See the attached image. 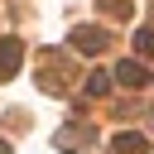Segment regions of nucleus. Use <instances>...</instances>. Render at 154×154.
<instances>
[{
	"mask_svg": "<svg viewBox=\"0 0 154 154\" xmlns=\"http://www.w3.org/2000/svg\"><path fill=\"white\" fill-rule=\"evenodd\" d=\"M111 154H149V140H144V135H135V130H125V135H116V140H111Z\"/></svg>",
	"mask_w": 154,
	"mask_h": 154,
	"instance_id": "5",
	"label": "nucleus"
},
{
	"mask_svg": "<svg viewBox=\"0 0 154 154\" xmlns=\"http://www.w3.org/2000/svg\"><path fill=\"white\" fill-rule=\"evenodd\" d=\"M111 91V72H91L87 77V96H106Z\"/></svg>",
	"mask_w": 154,
	"mask_h": 154,
	"instance_id": "6",
	"label": "nucleus"
},
{
	"mask_svg": "<svg viewBox=\"0 0 154 154\" xmlns=\"http://www.w3.org/2000/svg\"><path fill=\"white\" fill-rule=\"evenodd\" d=\"M24 63V43L19 38H0V82H10Z\"/></svg>",
	"mask_w": 154,
	"mask_h": 154,
	"instance_id": "3",
	"label": "nucleus"
},
{
	"mask_svg": "<svg viewBox=\"0 0 154 154\" xmlns=\"http://www.w3.org/2000/svg\"><path fill=\"white\" fill-rule=\"evenodd\" d=\"M0 154H10V144H5V140H0Z\"/></svg>",
	"mask_w": 154,
	"mask_h": 154,
	"instance_id": "9",
	"label": "nucleus"
},
{
	"mask_svg": "<svg viewBox=\"0 0 154 154\" xmlns=\"http://www.w3.org/2000/svg\"><path fill=\"white\" fill-rule=\"evenodd\" d=\"M101 10L111 19H130V0H101Z\"/></svg>",
	"mask_w": 154,
	"mask_h": 154,
	"instance_id": "7",
	"label": "nucleus"
},
{
	"mask_svg": "<svg viewBox=\"0 0 154 154\" xmlns=\"http://www.w3.org/2000/svg\"><path fill=\"white\" fill-rule=\"evenodd\" d=\"M72 48L87 53V58H96V53L111 48V34H106L101 24H77V29H72Z\"/></svg>",
	"mask_w": 154,
	"mask_h": 154,
	"instance_id": "1",
	"label": "nucleus"
},
{
	"mask_svg": "<svg viewBox=\"0 0 154 154\" xmlns=\"http://www.w3.org/2000/svg\"><path fill=\"white\" fill-rule=\"evenodd\" d=\"M120 87H130V91H140L144 82H149V72H144V63L140 58H125V63H116V72H111Z\"/></svg>",
	"mask_w": 154,
	"mask_h": 154,
	"instance_id": "2",
	"label": "nucleus"
},
{
	"mask_svg": "<svg viewBox=\"0 0 154 154\" xmlns=\"http://www.w3.org/2000/svg\"><path fill=\"white\" fill-rule=\"evenodd\" d=\"M53 144H58V149H87V144H91V125H63V130L53 135Z\"/></svg>",
	"mask_w": 154,
	"mask_h": 154,
	"instance_id": "4",
	"label": "nucleus"
},
{
	"mask_svg": "<svg viewBox=\"0 0 154 154\" xmlns=\"http://www.w3.org/2000/svg\"><path fill=\"white\" fill-rule=\"evenodd\" d=\"M135 48L149 58V53H154V29H140V34H135Z\"/></svg>",
	"mask_w": 154,
	"mask_h": 154,
	"instance_id": "8",
	"label": "nucleus"
}]
</instances>
